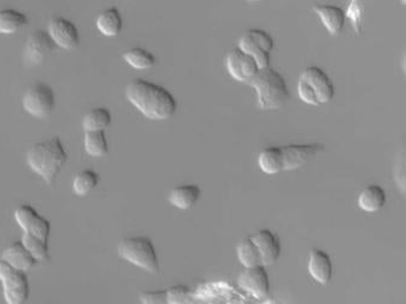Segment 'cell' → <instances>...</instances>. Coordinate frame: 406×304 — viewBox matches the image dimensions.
<instances>
[{
    "label": "cell",
    "mask_w": 406,
    "mask_h": 304,
    "mask_svg": "<svg viewBox=\"0 0 406 304\" xmlns=\"http://www.w3.org/2000/svg\"><path fill=\"white\" fill-rule=\"evenodd\" d=\"M125 94L128 101L148 119H170L176 113L175 96L164 87L151 81L143 78L132 80Z\"/></svg>",
    "instance_id": "1"
},
{
    "label": "cell",
    "mask_w": 406,
    "mask_h": 304,
    "mask_svg": "<svg viewBox=\"0 0 406 304\" xmlns=\"http://www.w3.org/2000/svg\"><path fill=\"white\" fill-rule=\"evenodd\" d=\"M68 160V153L58 137L33 145L26 160L33 173L37 174L48 185H51Z\"/></svg>",
    "instance_id": "2"
},
{
    "label": "cell",
    "mask_w": 406,
    "mask_h": 304,
    "mask_svg": "<svg viewBox=\"0 0 406 304\" xmlns=\"http://www.w3.org/2000/svg\"><path fill=\"white\" fill-rule=\"evenodd\" d=\"M258 98V105L263 111L279 110L290 99V92L283 75L267 67L260 69L251 81Z\"/></svg>",
    "instance_id": "3"
},
{
    "label": "cell",
    "mask_w": 406,
    "mask_h": 304,
    "mask_svg": "<svg viewBox=\"0 0 406 304\" xmlns=\"http://www.w3.org/2000/svg\"><path fill=\"white\" fill-rule=\"evenodd\" d=\"M118 255L135 267L150 273L160 272V260L156 247L146 237H130L123 239L118 245Z\"/></svg>",
    "instance_id": "4"
},
{
    "label": "cell",
    "mask_w": 406,
    "mask_h": 304,
    "mask_svg": "<svg viewBox=\"0 0 406 304\" xmlns=\"http://www.w3.org/2000/svg\"><path fill=\"white\" fill-rule=\"evenodd\" d=\"M0 280L3 282L5 301L8 304H23L29 298L30 285L25 271L17 270L4 258H0Z\"/></svg>",
    "instance_id": "5"
},
{
    "label": "cell",
    "mask_w": 406,
    "mask_h": 304,
    "mask_svg": "<svg viewBox=\"0 0 406 304\" xmlns=\"http://www.w3.org/2000/svg\"><path fill=\"white\" fill-rule=\"evenodd\" d=\"M56 106L53 88L43 83H36L26 90L23 96L25 111L35 118H46Z\"/></svg>",
    "instance_id": "6"
},
{
    "label": "cell",
    "mask_w": 406,
    "mask_h": 304,
    "mask_svg": "<svg viewBox=\"0 0 406 304\" xmlns=\"http://www.w3.org/2000/svg\"><path fill=\"white\" fill-rule=\"evenodd\" d=\"M226 67L228 74L240 83H251L260 70L255 58L239 47L230 50L227 55Z\"/></svg>",
    "instance_id": "7"
},
{
    "label": "cell",
    "mask_w": 406,
    "mask_h": 304,
    "mask_svg": "<svg viewBox=\"0 0 406 304\" xmlns=\"http://www.w3.org/2000/svg\"><path fill=\"white\" fill-rule=\"evenodd\" d=\"M15 219L25 233L37 235L48 240L51 232V223L48 219L42 217L37 210L29 205H22L15 212Z\"/></svg>",
    "instance_id": "8"
},
{
    "label": "cell",
    "mask_w": 406,
    "mask_h": 304,
    "mask_svg": "<svg viewBox=\"0 0 406 304\" xmlns=\"http://www.w3.org/2000/svg\"><path fill=\"white\" fill-rule=\"evenodd\" d=\"M55 42L50 36L48 30H37L30 35L25 44L24 58L26 65L33 66L40 65L49 56L55 49Z\"/></svg>",
    "instance_id": "9"
},
{
    "label": "cell",
    "mask_w": 406,
    "mask_h": 304,
    "mask_svg": "<svg viewBox=\"0 0 406 304\" xmlns=\"http://www.w3.org/2000/svg\"><path fill=\"white\" fill-rule=\"evenodd\" d=\"M48 33L55 44L62 49H75L80 43V35L76 25L63 17H55L49 22Z\"/></svg>",
    "instance_id": "10"
},
{
    "label": "cell",
    "mask_w": 406,
    "mask_h": 304,
    "mask_svg": "<svg viewBox=\"0 0 406 304\" xmlns=\"http://www.w3.org/2000/svg\"><path fill=\"white\" fill-rule=\"evenodd\" d=\"M238 285L244 292L255 297L267 296L270 292V278L264 265L245 267L238 278Z\"/></svg>",
    "instance_id": "11"
},
{
    "label": "cell",
    "mask_w": 406,
    "mask_h": 304,
    "mask_svg": "<svg viewBox=\"0 0 406 304\" xmlns=\"http://www.w3.org/2000/svg\"><path fill=\"white\" fill-rule=\"evenodd\" d=\"M283 152L284 170L291 171L307 164L309 160L323 151L321 144H290L280 146Z\"/></svg>",
    "instance_id": "12"
},
{
    "label": "cell",
    "mask_w": 406,
    "mask_h": 304,
    "mask_svg": "<svg viewBox=\"0 0 406 304\" xmlns=\"http://www.w3.org/2000/svg\"><path fill=\"white\" fill-rule=\"evenodd\" d=\"M300 78H304L312 86L321 105L332 101L335 95V87L328 74L320 67H308L302 71Z\"/></svg>",
    "instance_id": "13"
},
{
    "label": "cell",
    "mask_w": 406,
    "mask_h": 304,
    "mask_svg": "<svg viewBox=\"0 0 406 304\" xmlns=\"http://www.w3.org/2000/svg\"><path fill=\"white\" fill-rule=\"evenodd\" d=\"M258 247L264 267L273 265L282 253V243L278 235L270 230H260L251 237Z\"/></svg>",
    "instance_id": "14"
},
{
    "label": "cell",
    "mask_w": 406,
    "mask_h": 304,
    "mask_svg": "<svg viewBox=\"0 0 406 304\" xmlns=\"http://www.w3.org/2000/svg\"><path fill=\"white\" fill-rule=\"evenodd\" d=\"M308 271L317 283L328 284L332 277V258L322 250L314 248L309 255Z\"/></svg>",
    "instance_id": "15"
},
{
    "label": "cell",
    "mask_w": 406,
    "mask_h": 304,
    "mask_svg": "<svg viewBox=\"0 0 406 304\" xmlns=\"http://www.w3.org/2000/svg\"><path fill=\"white\" fill-rule=\"evenodd\" d=\"M314 11L319 15L324 28L332 36L339 35L344 29L346 13L342 8L335 5H315Z\"/></svg>",
    "instance_id": "16"
},
{
    "label": "cell",
    "mask_w": 406,
    "mask_h": 304,
    "mask_svg": "<svg viewBox=\"0 0 406 304\" xmlns=\"http://www.w3.org/2000/svg\"><path fill=\"white\" fill-rule=\"evenodd\" d=\"M1 258H4L6 262L11 264L17 270L22 271H29L36 264L37 259L35 258L31 252L25 247L24 244L22 242H16L3 252Z\"/></svg>",
    "instance_id": "17"
},
{
    "label": "cell",
    "mask_w": 406,
    "mask_h": 304,
    "mask_svg": "<svg viewBox=\"0 0 406 304\" xmlns=\"http://www.w3.org/2000/svg\"><path fill=\"white\" fill-rule=\"evenodd\" d=\"M201 189L196 185H178L169 195V202L178 210H189L196 205Z\"/></svg>",
    "instance_id": "18"
},
{
    "label": "cell",
    "mask_w": 406,
    "mask_h": 304,
    "mask_svg": "<svg viewBox=\"0 0 406 304\" xmlns=\"http://www.w3.org/2000/svg\"><path fill=\"white\" fill-rule=\"evenodd\" d=\"M386 203L385 190L380 185H372L366 187L357 199V205L367 213H375L382 210Z\"/></svg>",
    "instance_id": "19"
},
{
    "label": "cell",
    "mask_w": 406,
    "mask_h": 304,
    "mask_svg": "<svg viewBox=\"0 0 406 304\" xmlns=\"http://www.w3.org/2000/svg\"><path fill=\"white\" fill-rule=\"evenodd\" d=\"M96 28L107 37L118 36L123 29V17L119 10L115 8L103 10L96 19Z\"/></svg>",
    "instance_id": "20"
},
{
    "label": "cell",
    "mask_w": 406,
    "mask_h": 304,
    "mask_svg": "<svg viewBox=\"0 0 406 304\" xmlns=\"http://www.w3.org/2000/svg\"><path fill=\"white\" fill-rule=\"evenodd\" d=\"M258 165L267 175H276L284 170L283 152L280 146H270L259 153Z\"/></svg>",
    "instance_id": "21"
},
{
    "label": "cell",
    "mask_w": 406,
    "mask_h": 304,
    "mask_svg": "<svg viewBox=\"0 0 406 304\" xmlns=\"http://www.w3.org/2000/svg\"><path fill=\"white\" fill-rule=\"evenodd\" d=\"M238 47L255 58L260 69L270 67V51L264 49L258 42H255L253 38L251 37L247 31L242 35V37L239 38Z\"/></svg>",
    "instance_id": "22"
},
{
    "label": "cell",
    "mask_w": 406,
    "mask_h": 304,
    "mask_svg": "<svg viewBox=\"0 0 406 304\" xmlns=\"http://www.w3.org/2000/svg\"><path fill=\"white\" fill-rule=\"evenodd\" d=\"M112 123V115L110 110L105 107H95L87 112L83 117V126L85 131H98L106 130Z\"/></svg>",
    "instance_id": "23"
},
{
    "label": "cell",
    "mask_w": 406,
    "mask_h": 304,
    "mask_svg": "<svg viewBox=\"0 0 406 304\" xmlns=\"http://www.w3.org/2000/svg\"><path fill=\"white\" fill-rule=\"evenodd\" d=\"M85 150L90 156L103 157L108 153V140L105 130L86 131Z\"/></svg>",
    "instance_id": "24"
},
{
    "label": "cell",
    "mask_w": 406,
    "mask_h": 304,
    "mask_svg": "<svg viewBox=\"0 0 406 304\" xmlns=\"http://www.w3.org/2000/svg\"><path fill=\"white\" fill-rule=\"evenodd\" d=\"M124 61L133 69H150L156 65V58L153 53L143 48H133L124 53Z\"/></svg>",
    "instance_id": "25"
},
{
    "label": "cell",
    "mask_w": 406,
    "mask_h": 304,
    "mask_svg": "<svg viewBox=\"0 0 406 304\" xmlns=\"http://www.w3.org/2000/svg\"><path fill=\"white\" fill-rule=\"evenodd\" d=\"M28 23L24 13L13 8L0 10V33H13Z\"/></svg>",
    "instance_id": "26"
},
{
    "label": "cell",
    "mask_w": 406,
    "mask_h": 304,
    "mask_svg": "<svg viewBox=\"0 0 406 304\" xmlns=\"http://www.w3.org/2000/svg\"><path fill=\"white\" fill-rule=\"evenodd\" d=\"M237 255H238L239 262L244 267L263 265L258 247L251 237L242 240V243L239 244L238 247H237Z\"/></svg>",
    "instance_id": "27"
},
{
    "label": "cell",
    "mask_w": 406,
    "mask_h": 304,
    "mask_svg": "<svg viewBox=\"0 0 406 304\" xmlns=\"http://www.w3.org/2000/svg\"><path fill=\"white\" fill-rule=\"evenodd\" d=\"M98 174L92 169H85L75 176L73 181V190L78 196H85L90 194L99 185Z\"/></svg>",
    "instance_id": "28"
},
{
    "label": "cell",
    "mask_w": 406,
    "mask_h": 304,
    "mask_svg": "<svg viewBox=\"0 0 406 304\" xmlns=\"http://www.w3.org/2000/svg\"><path fill=\"white\" fill-rule=\"evenodd\" d=\"M22 243L31 252V255L37 259L38 262H45L50 257L48 240L40 238L37 235L31 233H25L22 238Z\"/></svg>",
    "instance_id": "29"
},
{
    "label": "cell",
    "mask_w": 406,
    "mask_h": 304,
    "mask_svg": "<svg viewBox=\"0 0 406 304\" xmlns=\"http://www.w3.org/2000/svg\"><path fill=\"white\" fill-rule=\"evenodd\" d=\"M394 180L399 192L406 195V140L400 145L394 160Z\"/></svg>",
    "instance_id": "30"
},
{
    "label": "cell",
    "mask_w": 406,
    "mask_h": 304,
    "mask_svg": "<svg viewBox=\"0 0 406 304\" xmlns=\"http://www.w3.org/2000/svg\"><path fill=\"white\" fill-rule=\"evenodd\" d=\"M297 91H298V96H300L303 103L312 105V106H320L321 103L317 99L315 91L312 90V86L304 78H300V80H298Z\"/></svg>",
    "instance_id": "31"
},
{
    "label": "cell",
    "mask_w": 406,
    "mask_h": 304,
    "mask_svg": "<svg viewBox=\"0 0 406 304\" xmlns=\"http://www.w3.org/2000/svg\"><path fill=\"white\" fill-rule=\"evenodd\" d=\"M251 37L253 38L255 42H258L260 46L263 47L264 49L267 51H272L273 47H275V42L270 33L260 29H252L247 31Z\"/></svg>",
    "instance_id": "32"
},
{
    "label": "cell",
    "mask_w": 406,
    "mask_h": 304,
    "mask_svg": "<svg viewBox=\"0 0 406 304\" xmlns=\"http://www.w3.org/2000/svg\"><path fill=\"white\" fill-rule=\"evenodd\" d=\"M190 295H192V292H190L188 288L182 287V285H177V287L169 289L168 303H183V302H188Z\"/></svg>",
    "instance_id": "33"
},
{
    "label": "cell",
    "mask_w": 406,
    "mask_h": 304,
    "mask_svg": "<svg viewBox=\"0 0 406 304\" xmlns=\"http://www.w3.org/2000/svg\"><path fill=\"white\" fill-rule=\"evenodd\" d=\"M139 298L144 303H168V290L142 292Z\"/></svg>",
    "instance_id": "34"
},
{
    "label": "cell",
    "mask_w": 406,
    "mask_h": 304,
    "mask_svg": "<svg viewBox=\"0 0 406 304\" xmlns=\"http://www.w3.org/2000/svg\"><path fill=\"white\" fill-rule=\"evenodd\" d=\"M402 68H403V71H404V74L406 75V48H405V50H404V53H403Z\"/></svg>",
    "instance_id": "35"
},
{
    "label": "cell",
    "mask_w": 406,
    "mask_h": 304,
    "mask_svg": "<svg viewBox=\"0 0 406 304\" xmlns=\"http://www.w3.org/2000/svg\"><path fill=\"white\" fill-rule=\"evenodd\" d=\"M400 1H402L403 4L406 5V0H400Z\"/></svg>",
    "instance_id": "36"
}]
</instances>
